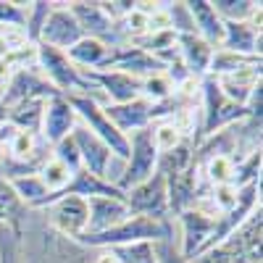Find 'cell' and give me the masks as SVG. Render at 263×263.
<instances>
[{
  "mask_svg": "<svg viewBox=\"0 0 263 263\" xmlns=\"http://www.w3.org/2000/svg\"><path fill=\"white\" fill-rule=\"evenodd\" d=\"M163 239H174V227L171 218L168 221H156L147 216H129L126 221H121L114 229H105L98 234H82L74 242L82 248H124V245H137V242H163Z\"/></svg>",
  "mask_w": 263,
  "mask_h": 263,
  "instance_id": "1",
  "label": "cell"
},
{
  "mask_svg": "<svg viewBox=\"0 0 263 263\" xmlns=\"http://www.w3.org/2000/svg\"><path fill=\"white\" fill-rule=\"evenodd\" d=\"M260 234L263 213L260 208H255L232 237H227L221 245L195 255L190 263H260Z\"/></svg>",
  "mask_w": 263,
  "mask_h": 263,
  "instance_id": "2",
  "label": "cell"
},
{
  "mask_svg": "<svg viewBox=\"0 0 263 263\" xmlns=\"http://www.w3.org/2000/svg\"><path fill=\"white\" fill-rule=\"evenodd\" d=\"M34 53H37V69L45 74V82L55 92H61V95H90L92 98L95 87L84 79L82 69H77L63 50H55L50 45L37 42Z\"/></svg>",
  "mask_w": 263,
  "mask_h": 263,
  "instance_id": "3",
  "label": "cell"
},
{
  "mask_svg": "<svg viewBox=\"0 0 263 263\" xmlns=\"http://www.w3.org/2000/svg\"><path fill=\"white\" fill-rule=\"evenodd\" d=\"M200 105H203V121H200V142L216 132H221L237 121L248 119V108L245 105H237L232 103L224 92L221 87H218L216 77L205 74L200 77Z\"/></svg>",
  "mask_w": 263,
  "mask_h": 263,
  "instance_id": "4",
  "label": "cell"
},
{
  "mask_svg": "<svg viewBox=\"0 0 263 263\" xmlns=\"http://www.w3.org/2000/svg\"><path fill=\"white\" fill-rule=\"evenodd\" d=\"M158 158H161V153H158L156 142H153V124L140 129V132H132L129 135V156L124 161V171L114 179V184L124 192L137 187L140 182H145L147 177L156 174Z\"/></svg>",
  "mask_w": 263,
  "mask_h": 263,
  "instance_id": "5",
  "label": "cell"
},
{
  "mask_svg": "<svg viewBox=\"0 0 263 263\" xmlns=\"http://www.w3.org/2000/svg\"><path fill=\"white\" fill-rule=\"evenodd\" d=\"M63 98H69V103L74 108L77 119L82 121V126H87L100 142H105L108 150L114 153V158L126 161V156H129V137L121 135V132L114 126V121L105 116L103 103L92 100L90 95H63Z\"/></svg>",
  "mask_w": 263,
  "mask_h": 263,
  "instance_id": "6",
  "label": "cell"
},
{
  "mask_svg": "<svg viewBox=\"0 0 263 263\" xmlns=\"http://www.w3.org/2000/svg\"><path fill=\"white\" fill-rule=\"evenodd\" d=\"M126 208L132 216H147L156 221H168V192H166V179L156 168L153 177L140 182L137 187L126 190Z\"/></svg>",
  "mask_w": 263,
  "mask_h": 263,
  "instance_id": "7",
  "label": "cell"
},
{
  "mask_svg": "<svg viewBox=\"0 0 263 263\" xmlns=\"http://www.w3.org/2000/svg\"><path fill=\"white\" fill-rule=\"evenodd\" d=\"M69 11L77 18V24L84 32V37L100 40V42H105L108 48L124 45L116 21L108 18V13L100 8V3H84V0H77V3H69Z\"/></svg>",
  "mask_w": 263,
  "mask_h": 263,
  "instance_id": "8",
  "label": "cell"
},
{
  "mask_svg": "<svg viewBox=\"0 0 263 263\" xmlns=\"http://www.w3.org/2000/svg\"><path fill=\"white\" fill-rule=\"evenodd\" d=\"M50 211V224L55 227L58 234H63L66 239H74L82 237L87 232V224H90V208H87V200L82 197H58L48 205Z\"/></svg>",
  "mask_w": 263,
  "mask_h": 263,
  "instance_id": "9",
  "label": "cell"
},
{
  "mask_svg": "<svg viewBox=\"0 0 263 263\" xmlns=\"http://www.w3.org/2000/svg\"><path fill=\"white\" fill-rule=\"evenodd\" d=\"M82 37H84V32L79 29L69 6H53L48 18H45V24H42V29H40L42 45H50V48L63 50V53L69 48H74Z\"/></svg>",
  "mask_w": 263,
  "mask_h": 263,
  "instance_id": "10",
  "label": "cell"
},
{
  "mask_svg": "<svg viewBox=\"0 0 263 263\" xmlns=\"http://www.w3.org/2000/svg\"><path fill=\"white\" fill-rule=\"evenodd\" d=\"M79 124L74 108L69 103V98L63 95H53L45 100V111H42V126H40V140L45 145H55L63 137H69L74 126Z\"/></svg>",
  "mask_w": 263,
  "mask_h": 263,
  "instance_id": "11",
  "label": "cell"
},
{
  "mask_svg": "<svg viewBox=\"0 0 263 263\" xmlns=\"http://www.w3.org/2000/svg\"><path fill=\"white\" fill-rule=\"evenodd\" d=\"M82 74L95 90H100V95H103V100H108V105H119V103L142 98L140 79L129 77V74H121V71H82Z\"/></svg>",
  "mask_w": 263,
  "mask_h": 263,
  "instance_id": "12",
  "label": "cell"
},
{
  "mask_svg": "<svg viewBox=\"0 0 263 263\" xmlns=\"http://www.w3.org/2000/svg\"><path fill=\"white\" fill-rule=\"evenodd\" d=\"M71 137L77 142V150H79V158H82V168L95 174V177H103L108 179V168H111V161H114V153L108 150L105 142H100L95 135L87 126L77 124Z\"/></svg>",
  "mask_w": 263,
  "mask_h": 263,
  "instance_id": "13",
  "label": "cell"
},
{
  "mask_svg": "<svg viewBox=\"0 0 263 263\" xmlns=\"http://www.w3.org/2000/svg\"><path fill=\"white\" fill-rule=\"evenodd\" d=\"M177 218H179V229H182L179 253H182L187 260H192L197 253L203 250L205 239L211 237L216 218L208 216V213H203V211H197V208H187V211L177 213Z\"/></svg>",
  "mask_w": 263,
  "mask_h": 263,
  "instance_id": "14",
  "label": "cell"
},
{
  "mask_svg": "<svg viewBox=\"0 0 263 263\" xmlns=\"http://www.w3.org/2000/svg\"><path fill=\"white\" fill-rule=\"evenodd\" d=\"M221 50L260 58V13H255L253 21H224Z\"/></svg>",
  "mask_w": 263,
  "mask_h": 263,
  "instance_id": "15",
  "label": "cell"
},
{
  "mask_svg": "<svg viewBox=\"0 0 263 263\" xmlns=\"http://www.w3.org/2000/svg\"><path fill=\"white\" fill-rule=\"evenodd\" d=\"M105 116L114 121V126L121 132V135H132V132H140L145 126L153 124V103L145 100V98H137V100H129V103H119V105H103Z\"/></svg>",
  "mask_w": 263,
  "mask_h": 263,
  "instance_id": "16",
  "label": "cell"
},
{
  "mask_svg": "<svg viewBox=\"0 0 263 263\" xmlns=\"http://www.w3.org/2000/svg\"><path fill=\"white\" fill-rule=\"evenodd\" d=\"M184 6H187V13L192 18L195 34L200 40H205L213 50H218L224 42V21L213 11L211 0H187Z\"/></svg>",
  "mask_w": 263,
  "mask_h": 263,
  "instance_id": "17",
  "label": "cell"
},
{
  "mask_svg": "<svg viewBox=\"0 0 263 263\" xmlns=\"http://www.w3.org/2000/svg\"><path fill=\"white\" fill-rule=\"evenodd\" d=\"M177 53H179V61L184 63V69L190 77L200 79L208 74V66H211V58H213V48L208 45L205 40H200L195 32H184V34H177Z\"/></svg>",
  "mask_w": 263,
  "mask_h": 263,
  "instance_id": "18",
  "label": "cell"
},
{
  "mask_svg": "<svg viewBox=\"0 0 263 263\" xmlns=\"http://www.w3.org/2000/svg\"><path fill=\"white\" fill-rule=\"evenodd\" d=\"M87 208H90L87 234L114 229L132 216L129 208H126V200H116V197H92V200H87Z\"/></svg>",
  "mask_w": 263,
  "mask_h": 263,
  "instance_id": "19",
  "label": "cell"
},
{
  "mask_svg": "<svg viewBox=\"0 0 263 263\" xmlns=\"http://www.w3.org/2000/svg\"><path fill=\"white\" fill-rule=\"evenodd\" d=\"M108 50H111V48H108L105 42L92 40V37H82L74 48L66 50V55H69V61L77 66V69L95 71V69H100L103 61L108 58Z\"/></svg>",
  "mask_w": 263,
  "mask_h": 263,
  "instance_id": "20",
  "label": "cell"
},
{
  "mask_svg": "<svg viewBox=\"0 0 263 263\" xmlns=\"http://www.w3.org/2000/svg\"><path fill=\"white\" fill-rule=\"evenodd\" d=\"M42 111H45V100H24L18 103L13 108H8V111L3 114V119L0 121H8L13 124L18 132H32V135H40V126H42Z\"/></svg>",
  "mask_w": 263,
  "mask_h": 263,
  "instance_id": "21",
  "label": "cell"
},
{
  "mask_svg": "<svg viewBox=\"0 0 263 263\" xmlns=\"http://www.w3.org/2000/svg\"><path fill=\"white\" fill-rule=\"evenodd\" d=\"M211 6L221 21H253L260 13V3L255 0H211Z\"/></svg>",
  "mask_w": 263,
  "mask_h": 263,
  "instance_id": "22",
  "label": "cell"
},
{
  "mask_svg": "<svg viewBox=\"0 0 263 263\" xmlns=\"http://www.w3.org/2000/svg\"><path fill=\"white\" fill-rule=\"evenodd\" d=\"M21 213H24V205L16 197L11 182L0 174V224L21 229Z\"/></svg>",
  "mask_w": 263,
  "mask_h": 263,
  "instance_id": "23",
  "label": "cell"
},
{
  "mask_svg": "<svg viewBox=\"0 0 263 263\" xmlns=\"http://www.w3.org/2000/svg\"><path fill=\"white\" fill-rule=\"evenodd\" d=\"M16 197L21 200V205L24 208H40V203L48 197V190L45 184L40 182V177L34 174V177H16V179H8Z\"/></svg>",
  "mask_w": 263,
  "mask_h": 263,
  "instance_id": "24",
  "label": "cell"
},
{
  "mask_svg": "<svg viewBox=\"0 0 263 263\" xmlns=\"http://www.w3.org/2000/svg\"><path fill=\"white\" fill-rule=\"evenodd\" d=\"M260 163H263V153L260 147L250 150L245 158H239L234 163V179H232V187L239 190V187H248V184H258L260 182Z\"/></svg>",
  "mask_w": 263,
  "mask_h": 263,
  "instance_id": "25",
  "label": "cell"
},
{
  "mask_svg": "<svg viewBox=\"0 0 263 263\" xmlns=\"http://www.w3.org/2000/svg\"><path fill=\"white\" fill-rule=\"evenodd\" d=\"M40 182L45 184V190H48V195H55V192H61L66 184L71 182V171L66 168L63 163H58L53 156L42 163V168H40Z\"/></svg>",
  "mask_w": 263,
  "mask_h": 263,
  "instance_id": "26",
  "label": "cell"
},
{
  "mask_svg": "<svg viewBox=\"0 0 263 263\" xmlns=\"http://www.w3.org/2000/svg\"><path fill=\"white\" fill-rule=\"evenodd\" d=\"M174 92H177V87H174V82L166 74H153V77L140 82V95L145 100H150V103H163Z\"/></svg>",
  "mask_w": 263,
  "mask_h": 263,
  "instance_id": "27",
  "label": "cell"
},
{
  "mask_svg": "<svg viewBox=\"0 0 263 263\" xmlns=\"http://www.w3.org/2000/svg\"><path fill=\"white\" fill-rule=\"evenodd\" d=\"M50 8H53V3H42V0H34V3L27 6L24 32H27L29 45H37V42H40V29H42V24H45V18H48Z\"/></svg>",
  "mask_w": 263,
  "mask_h": 263,
  "instance_id": "28",
  "label": "cell"
},
{
  "mask_svg": "<svg viewBox=\"0 0 263 263\" xmlns=\"http://www.w3.org/2000/svg\"><path fill=\"white\" fill-rule=\"evenodd\" d=\"M156 242H137V245H124V248H114V258L116 263H158L156 253H153Z\"/></svg>",
  "mask_w": 263,
  "mask_h": 263,
  "instance_id": "29",
  "label": "cell"
},
{
  "mask_svg": "<svg viewBox=\"0 0 263 263\" xmlns=\"http://www.w3.org/2000/svg\"><path fill=\"white\" fill-rule=\"evenodd\" d=\"M182 140H187V137L171 121H156V124H153V142H156L161 156H163V153H168V150H174Z\"/></svg>",
  "mask_w": 263,
  "mask_h": 263,
  "instance_id": "30",
  "label": "cell"
},
{
  "mask_svg": "<svg viewBox=\"0 0 263 263\" xmlns=\"http://www.w3.org/2000/svg\"><path fill=\"white\" fill-rule=\"evenodd\" d=\"M50 156H53L58 163H63L71 174L82 168V158H79V150H77V142H74L71 135H69V137H63L61 142H55V145L50 147Z\"/></svg>",
  "mask_w": 263,
  "mask_h": 263,
  "instance_id": "31",
  "label": "cell"
},
{
  "mask_svg": "<svg viewBox=\"0 0 263 263\" xmlns=\"http://www.w3.org/2000/svg\"><path fill=\"white\" fill-rule=\"evenodd\" d=\"M24 21H27V8H21L18 3H11V0H0V27L24 29Z\"/></svg>",
  "mask_w": 263,
  "mask_h": 263,
  "instance_id": "32",
  "label": "cell"
},
{
  "mask_svg": "<svg viewBox=\"0 0 263 263\" xmlns=\"http://www.w3.org/2000/svg\"><path fill=\"white\" fill-rule=\"evenodd\" d=\"M153 253H156V260H158V263H190V260L179 253V245H174V239L156 242V245H153Z\"/></svg>",
  "mask_w": 263,
  "mask_h": 263,
  "instance_id": "33",
  "label": "cell"
},
{
  "mask_svg": "<svg viewBox=\"0 0 263 263\" xmlns=\"http://www.w3.org/2000/svg\"><path fill=\"white\" fill-rule=\"evenodd\" d=\"M3 153H6V147H3V145H0V156H3Z\"/></svg>",
  "mask_w": 263,
  "mask_h": 263,
  "instance_id": "34",
  "label": "cell"
}]
</instances>
